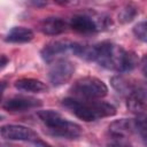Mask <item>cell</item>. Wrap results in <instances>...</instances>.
I'll return each instance as SVG.
<instances>
[{"mask_svg": "<svg viewBox=\"0 0 147 147\" xmlns=\"http://www.w3.org/2000/svg\"><path fill=\"white\" fill-rule=\"evenodd\" d=\"M109 132L114 138L124 139L126 136L136 132L134 122H133V119H127V118L114 121L109 125Z\"/></svg>", "mask_w": 147, "mask_h": 147, "instance_id": "12", "label": "cell"}, {"mask_svg": "<svg viewBox=\"0 0 147 147\" xmlns=\"http://www.w3.org/2000/svg\"><path fill=\"white\" fill-rule=\"evenodd\" d=\"M62 106L84 122H92L116 114V108L106 101L83 100L77 98H64Z\"/></svg>", "mask_w": 147, "mask_h": 147, "instance_id": "2", "label": "cell"}, {"mask_svg": "<svg viewBox=\"0 0 147 147\" xmlns=\"http://www.w3.org/2000/svg\"><path fill=\"white\" fill-rule=\"evenodd\" d=\"M33 144H34V146H36V147H53V146H51L49 144L45 142V141H44V140H41V139L36 140Z\"/></svg>", "mask_w": 147, "mask_h": 147, "instance_id": "20", "label": "cell"}, {"mask_svg": "<svg viewBox=\"0 0 147 147\" xmlns=\"http://www.w3.org/2000/svg\"><path fill=\"white\" fill-rule=\"evenodd\" d=\"M133 33L139 40H141L142 42H146V40H147V24H146V21L138 22L133 28Z\"/></svg>", "mask_w": 147, "mask_h": 147, "instance_id": "17", "label": "cell"}, {"mask_svg": "<svg viewBox=\"0 0 147 147\" xmlns=\"http://www.w3.org/2000/svg\"><path fill=\"white\" fill-rule=\"evenodd\" d=\"M70 92L83 100H99L108 94L107 85L96 77L86 76L77 79L70 88Z\"/></svg>", "mask_w": 147, "mask_h": 147, "instance_id": "4", "label": "cell"}, {"mask_svg": "<svg viewBox=\"0 0 147 147\" xmlns=\"http://www.w3.org/2000/svg\"><path fill=\"white\" fill-rule=\"evenodd\" d=\"M91 61L96 62L100 67L118 72L131 71L139 63L136 53L126 51L111 41H102L92 45Z\"/></svg>", "mask_w": 147, "mask_h": 147, "instance_id": "1", "label": "cell"}, {"mask_svg": "<svg viewBox=\"0 0 147 147\" xmlns=\"http://www.w3.org/2000/svg\"><path fill=\"white\" fill-rule=\"evenodd\" d=\"M37 116L47 127L48 132L55 137L63 139H77L82 136V126L72 121H69L59 111L53 109L39 110Z\"/></svg>", "mask_w": 147, "mask_h": 147, "instance_id": "3", "label": "cell"}, {"mask_svg": "<svg viewBox=\"0 0 147 147\" xmlns=\"http://www.w3.org/2000/svg\"><path fill=\"white\" fill-rule=\"evenodd\" d=\"M111 86L118 92V93H126L129 94L131 91H133L137 86H134L132 83H130V80L127 78H125L122 75H117L114 76L110 80Z\"/></svg>", "mask_w": 147, "mask_h": 147, "instance_id": "15", "label": "cell"}, {"mask_svg": "<svg viewBox=\"0 0 147 147\" xmlns=\"http://www.w3.org/2000/svg\"><path fill=\"white\" fill-rule=\"evenodd\" d=\"M106 147H132V146L129 142H126L124 139L114 138V140H111L110 142H108Z\"/></svg>", "mask_w": 147, "mask_h": 147, "instance_id": "18", "label": "cell"}, {"mask_svg": "<svg viewBox=\"0 0 147 147\" xmlns=\"http://www.w3.org/2000/svg\"><path fill=\"white\" fill-rule=\"evenodd\" d=\"M0 136L8 140L31 141L34 142L39 139V136L30 127L20 124H7L0 127Z\"/></svg>", "mask_w": 147, "mask_h": 147, "instance_id": "7", "label": "cell"}, {"mask_svg": "<svg viewBox=\"0 0 147 147\" xmlns=\"http://www.w3.org/2000/svg\"><path fill=\"white\" fill-rule=\"evenodd\" d=\"M5 88H6V83H0V101H1V99H2Z\"/></svg>", "mask_w": 147, "mask_h": 147, "instance_id": "21", "label": "cell"}, {"mask_svg": "<svg viewBox=\"0 0 147 147\" xmlns=\"http://www.w3.org/2000/svg\"><path fill=\"white\" fill-rule=\"evenodd\" d=\"M42 106L41 100L33 96H24V95H15L9 98L3 103V109L10 113H23L30 109L39 108Z\"/></svg>", "mask_w": 147, "mask_h": 147, "instance_id": "8", "label": "cell"}, {"mask_svg": "<svg viewBox=\"0 0 147 147\" xmlns=\"http://www.w3.org/2000/svg\"><path fill=\"white\" fill-rule=\"evenodd\" d=\"M72 44L74 42L69 40H54L44 46V48L40 51V56L46 63H52L53 61L62 57L61 54L69 51L71 52Z\"/></svg>", "mask_w": 147, "mask_h": 147, "instance_id": "9", "label": "cell"}, {"mask_svg": "<svg viewBox=\"0 0 147 147\" xmlns=\"http://www.w3.org/2000/svg\"><path fill=\"white\" fill-rule=\"evenodd\" d=\"M9 63V59L6 55H0V71L3 70Z\"/></svg>", "mask_w": 147, "mask_h": 147, "instance_id": "19", "label": "cell"}, {"mask_svg": "<svg viewBox=\"0 0 147 147\" xmlns=\"http://www.w3.org/2000/svg\"><path fill=\"white\" fill-rule=\"evenodd\" d=\"M40 31L47 36H59L67 30V22L61 17L49 16L44 18L39 25Z\"/></svg>", "mask_w": 147, "mask_h": 147, "instance_id": "11", "label": "cell"}, {"mask_svg": "<svg viewBox=\"0 0 147 147\" xmlns=\"http://www.w3.org/2000/svg\"><path fill=\"white\" fill-rule=\"evenodd\" d=\"M127 109L137 116H145L146 110V90L144 87H136L127 94Z\"/></svg>", "mask_w": 147, "mask_h": 147, "instance_id": "10", "label": "cell"}, {"mask_svg": "<svg viewBox=\"0 0 147 147\" xmlns=\"http://www.w3.org/2000/svg\"><path fill=\"white\" fill-rule=\"evenodd\" d=\"M109 23H111V21L107 16L101 15L98 17H92L87 14H76L69 21L70 28L80 33L96 32L103 28H107Z\"/></svg>", "mask_w": 147, "mask_h": 147, "instance_id": "5", "label": "cell"}, {"mask_svg": "<svg viewBox=\"0 0 147 147\" xmlns=\"http://www.w3.org/2000/svg\"><path fill=\"white\" fill-rule=\"evenodd\" d=\"M33 6H36V7H44V6H46L47 3L46 2H40V1H33V2H31Z\"/></svg>", "mask_w": 147, "mask_h": 147, "instance_id": "22", "label": "cell"}, {"mask_svg": "<svg viewBox=\"0 0 147 147\" xmlns=\"http://www.w3.org/2000/svg\"><path fill=\"white\" fill-rule=\"evenodd\" d=\"M138 14V8L132 5V3H127L125 5L118 13V21L121 23H129L131 22Z\"/></svg>", "mask_w": 147, "mask_h": 147, "instance_id": "16", "label": "cell"}, {"mask_svg": "<svg viewBox=\"0 0 147 147\" xmlns=\"http://www.w3.org/2000/svg\"><path fill=\"white\" fill-rule=\"evenodd\" d=\"M75 72V64L65 57H60L52 62L48 70V79L53 86H62L67 84Z\"/></svg>", "mask_w": 147, "mask_h": 147, "instance_id": "6", "label": "cell"}, {"mask_svg": "<svg viewBox=\"0 0 147 147\" xmlns=\"http://www.w3.org/2000/svg\"><path fill=\"white\" fill-rule=\"evenodd\" d=\"M34 33L31 29L25 26H14L5 37V40L7 42L13 44H23L29 42L33 39Z\"/></svg>", "mask_w": 147, "mask_h": 147, "instance_id": "14", "label": "cell"}, {"mask_svg": "<svg viewBox=\"0 0 147 147\" xmlns=\"http://www.w3.org/2000/svg\"><path fill=\"white\" fill-rule=\"evenodd\" d=\"M14 85L18 91L28 93H41L48 90L45 83L36 78H20L15 82Z\"/></svg>", "mask_w": 147, "mask_h": 147, "instance_id": "13", "label": "cell"}]
</instances>
